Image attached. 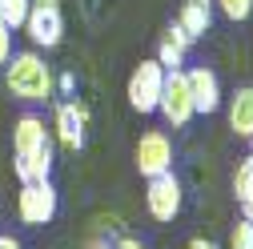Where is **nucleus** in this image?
Listing matches in <instances>:
<instances>
[{"mask_svg": "<svg viewBox=\"0 0 253 249\" xmlns=\"http://www.w3.org/2000/svg\"><path fill=\"white\" fill-rule=\"evenodd\" d=\"M157 65H161L165 73L181 69V65H185V48H181V44H173L169 37H161V48H157Z\"/></svg>", "mask_w": 253, "mask_h": 249, "instance_id": "obj_16", "label": "nucleus"}, {"mask_svg": "<svg viewBox=\"0 0 253 249\" xmlns=\"http://www.w3.org/2000/svg\"><path fill=\"white\" fill-rule=\"evenodd\" d=\"M249 157H253V137H249Z\"/></svg>", "mask_w": 253, "mask_h": 249, "instance_id": "obj_26", "label": "nucleus"}, {"mask_svg": "<svg viewBox=\"0 0 253 249\" xmlns=\"http://www.w3.org/2000/svg\"><path fill=\"white\" fill-rule=\"evenodd\" d=\"M185 81H189V97H193L197 113H217L221 109V81H217L213 69H205V65L185 69Z\"/></svg>", "mask_w": 253, "mask_h": 249, "instance_id": "obj_9", "label": "nucleus"}, {"mask_svg": "<svg viewBox=\"0 0 253 249\" xmlns=\"http://www.w3.org/2000/svg\"><path fill=\"white\" fill-rule=\"evenodd\" d=\"M177 24L189 33V41H201L209 33V24H213V0H185Z\"/></svg>", "mask_w": 253, "mask_h": 249, "instance_id": "obj_11", "label": "nucleus"}, {"mask_svg": "<svg viewBox=\"0 0 253 249\" xmlns=\"http://www.w3.org/2000/svg\"><path fill=\"white\" fill-rule=\"evenodd\" d=\"M12 165H16L20 185H28V181H48V173H52V145H44V149H37V153H24V157H16Z\"/></svg>", "mask_w": 253, "mask_h": 249, "instance_id": "obj_13", "label": "nucleus"}, {"mask_svg": "<svg viewBox=\"0 0 253 249\" xmlns=\"http://www.w3.org/2000/svg\"><path fill=\"white\" fill-rule=\"evenodd\" d=\"M4 84L16 101L24 105H41V101H52V92H56V77L52 69L44 65V56L41 52H12L8 56V65H4Z\"/></svg>", "mask_w": 253, "mask_h": 249, "instance_id": "obj_1", "label": "nucleus"}, {"mask_svg": "<svg viewBox=\"0 0 253 249\" xmlns=\"http://www.w3.org/2000/svg\"><path fill=\"white\" fill-rule=\"evenodd\" d=\"M217 4L229 20H249L253 16V0H217Z\"/></svg>", "mask_w": 253, "mask_h": 249, "instance_id": "obj_18", "label": "nucleus"}, {"mask_svg": "<svg viewBox=\"0 0 253 249\" xmlns=\"http://www.w3.org/2000/svg\"><path fill=\"white\" fill-rule=\"evenodd\" d=\"M84 249H113L105 237H92V241H84Z\"/></svg>", "mask_w": 253, "mask_h": 249, "instance_id": "obj_24", "label": "nucleus"}, {"mask_svg": "<svg viewBox=\"0 0 253 249\" xmlns=\"http://www.w3.org/2000/svg\"><path fill=\"white\" fill-rule=\"evenodd\" d=\"M181 201H185V197H181V181L173 177V169H169V173H161V177H149L145 205H149V217H153V221H161V225L177 221Z\"/></svg>", "mask_w": 253, "mask_h": 249, "instance_id": "obj_7", "label": "nucleus"}, {"mask_svg": "<svg viewBox=\"0 0 253 249\" xmlns=\"http://www.w3.org/2000/svg\"><path fill=\"white\" fill-rule=\"evenodd\" d=\"M44 145H52V137H48V129H44V121H41L37 113L16 117V124H12V153H16V157H24V153H37V149H44Z\"/></svg>", "mask_w": 253, "mask_h": 249, "instance_id": "obj_10", "label": "nucleus"}, {"mask_svg": "<svg viewBox=\"0 0 253 249\" xmlns=\"http://www.w3.org/2000/svg\"><path fill=\"white\" fill-rule=\"evenodd\" d=\"M0 249H20V241H16V237H4V233H0Z\"/></svg>", "mask_w": 253, "mask_h": 249, "instance_id": "obj_25", "label": "nucleus"}, {"mask_svg": "<svg viewBox=\"0 0 253 249\" xmlns=\"http://www.w3.org/2000/svg\"><path fill=\"white\" fill-rule=\"evenodd\" d=\"M161 88H165V69L157 65V60H141L129 77V88H125V97L137 113H157V101H161Z\"/></svg>", "mask_w": 253, "mask_h": 249, "instance_id": "obj_6", "label": "nucleus"}, {"mask_svg": "<svg viewBox=\"0 0 253 249\" xmlns=\"http://www.w3.org/2000/svg\"><path fill=\"white\" fill-rule=\"evenodd\" d=\"M229 249H253V221H241L229 229Z\"/></svg>", "mask_w": 253, "mask_h": 249, "instance_id": "obj_17", "label": "nucleus"}, {"mask_svg": "<svg viewBox=\"0 0 253 249\" xmlns=\"http://www.w3.org/2000/svg\"><path fill=\"white\" fill-rule=\"evenodd\" d=\"M8 56H12V28L0 20V69L8 65Z\"/></svg>", "mask_w": 253, "mask_h": 249, "instance_id": "obj_19", "label": "nucleus"}, {"mask_svg": "<svg viewBox=\"0 0 253 249\" xmlns=\"http://www.w3.org/2000/svg\"><path fill=\"white\" fill-rule=\"evenodd\" d=\"M84 121H88V109L77 105V101H60L56 113H52V129H56V141L65 145L69 153H77L84 145Z\"/></svg>", "mask_w": 253, "mask_h": 249, "instance_id": "obj_8", "label": "nucleus"}, {"mask_svg": "<svg viewBox=\"0 0 253 249\" xmlns=\"http://www.w3.org/2000/svg\"><path fill=\"white\" fill-rule=\"evenodd\" d=\"M233 197H237V205L253 201V157H245L233 173Z\"/></svg>", "mask_w": 253, "mask_h": 249, "instance_id": "obj_14", "label": "nucleus"}, {"mask_svg": "<svg viewBox=\"0 0 253 249\" xmlns=\"http://www.w3.org/2000/svg\"><path fill=\"white\" fill-rule=\"evenodd\" d=\"M56 205H60V197L52 189V181H28V185H20L16 213H20L24 225H48L56 217Z\"/></svg>", "mask_w": 253, "mask_h": 249, "instance_id": "obj_5", "label": "nucleus"}, {"mask_svg": "<svg viewBox=\"0 0 253 249\" xmlns=\"http://www.w3.org/2000/svg\"><path fill=\"white\" fill-rule=\"evenodd\" d=\"M56 88H60V92H65V97H69V92L77 88V77H73V73H65V77H60V81H56Z\"/></svg>", "mask_w": 253, "mask_h": 249, "instance_id": "obj_21", "label": "nucleus"}, {"mask_svg": "<svg viewBox=\"0 0 253 249\" xmlns=\"http://www.w3.org/2000/svg\"><path fill=\"white\" fill-rule=\"evenodd\" d=\"M24 33L33 37L37 48H56L65 41V16H60V4L56 0H37L24 16Z\"/></svg>", "mask_w": 253, "mask_h": 249, "instance_id": "obj_4", "label": "nucleus"}, {"mask_svg": "<svg viewBox=\"0 0 253 249\" xmlns=\"http://www.w3.org/2000/svg\"><path fill=\"white\" fill-rule=\"evenodd\" d=\"M229 129L237 137H253V84H241L229 97Z\"/></svg>", "mask_w": 253, "mask_h": 249, "instance_id": "obj_12", "label": "nucleus"}, {"mask_svg": "<svg viewBox=\"0 0 253 249\" xmlns=\"http://www.w3.org/2000/svg\"><path fill=\"white\" fill-rule=\"evenodd\" d=\"M28 8H33V0H0V20H4L12 33H16V28H24Z\"/></svg>", "mask_w": 253, "mask_h": 249, "instance_id": "obj_15", "label": "nucleus"}, {"mask_svg": "<svg viewBox=\"0 0 253 249\" xmlns=\"http://www.w3.org/2000/svg\"><path fill=\"white\" fill-rule=\"evenodd\" d=\"M185 249H221V245H217V241H209V237H193Z\"/></svg>", "mask_w": 253, "mask_h": 249, "instance_id": "obj_22", "label": "nucleus"}, {"mask_svg": "<svg viewBox=\"0 0 253 249\" xmlns=\"http://www.w3.org/2000/svg\"><path fill=\"white\" fill-rule=\"evenodd\" d=\"M157 113H161V117H165V124H173V129H181V124H189V121L197 117L193 97H189L185 69L165 73V88H161V101H157Z\"/></svg>", "mask_w": 253, "mask_h": 249, "instance_id": "obj_3", "label": "nucleus"}, {"mask_svg": "<svg viewBox=\"0 0 253 249\" xmlns=\"http://www.w3.org/2000/svg\"><path fill=\"white\" fill-rule=\"evenodd\" d=\"M133 165H137V173H141L145 181L169 173V169H173V141H169V133H165V129L141 133V141H137V149H133Z\"/></svg>", "mask_w": 253, "mask_h": 249, "instance_id": "obj_2", "label": "nucleus"}, {"mask_svg": "<svg viewBox=\"0 0 253 249\" xmlns=\"http://www.w3.org/2000/svg\"><path fill=\"white\" fill-rule=\"evenodd\" d=\"M113 249H145V241H137V237H121Z\"/></svg>", "mask_w": 253, "mask_h": 249, "instance_id": "obj_23", "label": "nucleus"}, {"mask_svg": "<svg viewBox=\"0 0 253 249\" xmlns=\"http://www.w3.org/2000/svg\"><path fill=\"white\" fill-rule=\"evenodd\" d=\"M165 37H169V41H173V44H181V48H185V52H189V44H193V41H189V33H185V28H181V24H177V20H173V24H169V28H165Z\"/></svg>", "mask_w": 253, "mask_h": 249, "instance_id": "obj_20", "label": "nucleus"}]
</instances>
